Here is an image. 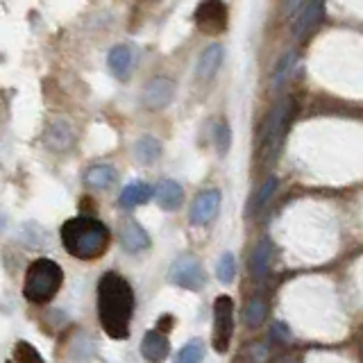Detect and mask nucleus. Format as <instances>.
<instances>
[{"label": "nucleus", "mask_w": 363, "mask_h": 363, "mask_svg": "<svg viewBox=\"0 0 363 363\" xmlns=\"http://www.w3.org/2000/svg\"><path fill=\"white\" fill-rule=\"evenodd\" d=\"M266 313H268V306L266 302L261 300V298H252L247 304H245V309H243V323L247 327H259L261 323L266 320Z\"/></svg>", "instance_id": "4be33fe9"}, {"label": "nucleus", "mask_w": 363, "mask_h": 363, "mask_svg": "<svg viewBox=\"0 0 363 363\" xmlns=\"http://www.w3.org/2000/svg\"><path fill=\"white\" fill-rule=\"evenodd\" d=\"M175 91H177L175 79H170L168 75H155L145 82L141 102L147 111H162L173 102Z\"/></svg>", "instance_id": "0eeeda50"}, {"label": "nucleus", "mask_w": 363, "mask_h": 363, "mask_svg": "<svg viewBox=\"0 0 363 363\" xmlns=\"http://www.w3.org/2000/svg\"><path fill=\"white\" fill-rule=\"evenodd\" d=\"M168 279L179 289L200 291L207 281V275H204V268L196 257H182L173 261V266L168 270Z\"/></svg>", "instance_id": "423d86ee"}, {"label": "nucleus", "mask_w": 363, "mask_h": 363, "mask_svg": "<svg viewBox=\"0 0 363 363\" xmlns=\"http://www.w3.org/2000/svg\"><path fill=\"white\" fill-rule=\"evenodd\" d=\"M121 245L128 250V252L136 255V252H141V250L150 247V236H147V232L136 220H125L121 225Z\"/></svg>", "instance_id": "2eb2a0df"}, {"label": "nucleus", "mask_w": 363, "mask_h": 363, "mask_svg": "<svg viewBox=\"0 0 363 363\" xmlns=\"http://www.w3.org/2000/svg\"><path fill=\"white\" fill-rule=\"evenodd\" d=\"M275 189H277V177H268V179L264 182V186H261L259 193H257L252 211H261V209H264L266 204H268V200L272 198V193H275Z\"/></svg>", "instance_id": "bb28decb"}, {"label": "nucleus", "mask_w": 363, "mask_h": 363, "mask_svg": "<svg viewBox=\"0 0 363 363\" xmlns=\"http://www.w3.org/2000/svg\"><path fill=\"white\" fill-rule=\"evenodd\" d=\"M325 16V0H309L298 16L293 18V34L298 39H304L306 34H311Z\"/></svg>", "instance_id": "9d476101"}, {"label": "nucleus", "mask_w": 363, "mask_h": 363, "mask_svg": "<svg viewBox=\"0 0 363 363\" xmlns=\"http://www.w3.org/2000/svg\"><path fill=\"white\" fill-rule=\"evenodd\" d=\"M60 236L66 252L79 261H96L107 252L111 241L107 225L100 223L98 218H91V216L68 218L62 225Z\"/></svg>", "instance_id": "f03ea898"}, {"label": "nucleus", "mask_w": 363, "mask_h": 363, "mask_svg": "<svg viewBox=\"0 0 363 363\" xmlns=\"http://www.w3.org/2000/svg\"><path fill=\"white\" fill-rule=\"evenodd\" d=\"M295 64H298V52H295V50L284 52V57L275 66V73H272V89H281L284 84L289 82L293 71H295Z\"/></svg>", "instance_id": "412c9836"}, {"label": "nucleus", "mask_w": 363, "mask_h": 363, "mask_svg": "<svg viewBox=\"0 0 363 363\" xmlns=\"http://www.w3.org/2000/svg\"><path fill=\"white\" fill-rule=\"evenodd\" d=\"M150 198H152L150 184H145V182H132V184L123 189L118 202H121V207L132 209V207H139V204H145Z\"/></svg>", "instance_id": "f3484780"}, {"label": "nucleus", "mask_w": 363, "mask_h": 363, "mask_svg": "<svg viewBox=\"0 0 363 363\" xmlns=\"http://www.w3.org/2000/svg\"><path fill=\"white\" fill-rule=\"evenodd\" d=\"M159 155H162V143H159V139H155V136H150V134H143L141 139H136V143H134L136 162L155 164L159 159Z\"/></svg>", "instance_id": "aec40b11"}, {"label": "nucleus", "mask_w": 363, "mask_h": 363, "mask_svg": "<svg viewBox=\"0 0 363 363\" xmlns=\"http://www.w3.org/2000/svg\"><path fill=\"white\" fill-rule=\"evenodd\" d=\"M62 284H64V270L60 268V264L52 259L41 257L37 261H32L26 270L23 295H26V300L34 304H43L50 302L60 293Z\"/></svg>", "instance_id": "7ed1b4c3"}, {"label": "nucleus", "mask_w": 363, "mask_h": 363, "mask_svg": "<svg viewBox=\"0 0 363 363\" xmlns=\"http://www.w3.org/2000/svg\"><path fill=\"white\" fill-rule=\"evenodd\" d=\"M141 354L145 361L150 363H162L166 361V357L170 354V340L164 332H157V329H152V332H147L141 340Z\"/></svg>", "instance_id": "4468645a"}, {"label": "nucleus", "mask_w": 363, "mask_h": 363, "mask_svg": "<svg viewBox=\"0 0 363 363\" xmlns=\"http://www.w3.org/2000/svg\"><path fill=\"white\" fill-rule=\"evenodd\" d=\"M293 113H295V102L291 98L281 100L279 105H275V109L268 113L264 128H261V136H259L261 152H264V157L272 159L277 155L284 136H286V130H289V123H291Z\"/></svg>", "instance_id": "20e7f679"}, {"label": "nucleus", "mask_w": 363, "mask_h": 363, "mask_svg": "<svg viewBox=\"0 0 363 363\" xmlns=\"http://www.w3.org/2000/svg\"><path fill=\"white\" fill-rule=\"evenodd\" d=\"M220 191L218 189H204L200 191L191 204V223L193 225H209L220 211Z\"/></svg>", "instance_id": "1a4fd4ad"}, {"label": "nucleus", "mask_w": 363, "mask_h": 363, "mask_svg": "<svg viewBox=\"0 0 363 363\" xmlns=\"http://www.w3.org/2000/svg\"><path fill=\"white\" fill-rule=\"evenodd\" d=\"M116 182V168L109 164H96L84 173V184L91 189H109Z\"/></svg>", "instance_id": "a211bd4d"}, {"label": "nucleus", "mask_w": 363, "mask_h": 363, "mask_svg": "<svg viewBox=\"0 0 363 363\" xmlns=\"http://www.w3.org/2000/svg\"><path fill=\"white\" fill-rule=\"evenodd\" d=\"M75 143V132L68 121H55L45 130V145L55 152H66L71 150Z\"/></svg>", "instance_id": "ddd939ff"}, {"label": "nucleus", "mask_w": 363, "mask_h": 363, "mask_svg": "<svg viewBox=\"0 0 363 363\" xmlns=\"http://www.w3.org/2000/svg\"><path fill=\"white\" fill-rule=\"evenodd\" d=\"M213 143H216V150H218L220 155H227V150H230L232 145V130L227 123H218L213 128Z\"/></svg>", "instance_id": "a878e982"}, {"label": "nucleus", "mask_w": 363, "mask_h": 363, "mask_svg": "<svg viewBox=\"0 0 363 363\" xmlns=\"http://www.w3.org/2000/svg\"><path fill=\"white\" fill-rule=\"evenodd\" d=\"M216 275L223 284H232L234 277H236V259L232 252H225L220 259H218V266H216Z\"/></svg>", "instance_id": "393cba45"}, {"label": "nucleus", "mask_w": 363, "mask_h": 363, "mask_svg": "<svg viewBox=\"0 0 363 363\" xmlns=\"http://www.w3.org/2000/svg\"><path fill=\"white\" fill-rule=\"evenodd\" d=\"M134 315V291L118 272H105L98 281V320L107 336L123 340L130 336Z\"/></svg>", "instance_id": "f257e3e1"}, {"label": "nucleus", "mask_w": 363, "mask_h": 363, "mask_svg": "<svg viewBox=\"0 0 363 363\" xmlns=\"http://www.w3.org/2000/svg\"><path fill=\"white\" fill-rule=\"evenodd\" d=\"M272 336H277V338H281V340H286L289 338V334H286V327L284 325H272Z\"/></svg>", "instance_id": "c85d7f7f"}, {"label": "nucleus", "mask_w": 363, "mask_h": 363, "mask_svg": "<svg viewBox=\"0 0 363 363\" xmlns=\"http://www.w3.org/2000/svg\"><path fill=\"white\" fill-rule=\"evenodd\" d=\"M302 7H304V0H286V3H284V14L295 16Z\"/></svg>", "instance_id": "cd10ccee"}, {"label": "nucleus", "mask_w": 363, "mask_h": 363, "mask_svg": "<svg viewBox=\"0 0 363 363\" xmlns=\"http://www.w3.org/2000/svg\"><path fill=\"white\" fill-rule=\"evenodd\" d=\"M270 259H272V243L268 238H261L252 252V259H250V270H252L255 277L259 279L266 277V272L270 268Z\"/></svg>", "instance_id": "6ab92c4d"}, {"label": "nucleus", "mask_w": 363, "mask_h": 363, "mask_svg": "<svg viewBox=\"0 0 363 363\" xmlns=\"http://www.w3.org/2000/svg\"><path fill=\"white\" fill-rule=\"evenodd\" d=\"M107 66L116 79L128 82L134 71V50L125 43H116L107 55Z\"/></svg>", "instance_id": "f8f14e48"}, {"label": "nucleus", "mask_w": 363, "mask_h": 363, "mask_svg": "<svg viewBox=\"0 0 363 363\" xmlns=\"http://www.w3.org/2000/svg\"><path fill=\"white\" fill-rule=\"evenodd\" d=\"M227 5L223 0H202L196 9V26L202 32L218 34L227 28Z\"/></svg>", "instance_id": "6e6552de"}, {"label": "nucleus", "mask_w": 363, "mask_h": 363, "mask_svg": "<svg viewBox=\"0 0 363 363\" xmlns=\"http://www.w3.org/2000/svg\"><path fill=\"white\" fill-rule=\"evenodd\" d=\"M204 359V343L200 338H193L177 352L175 363H202Z\"/></svg>", "instance_id": "5701e85b"}, {"label": "nucleus", "mask_w": 363, "mask_h": 363, "mask_svg": "<svg viewBox=\"0 0 363 363\" xmlns=\"http://www.w3.org/2000/svg\"><path fill=\"white\" fill-rule=\"evenodd\" d=\"M157 204L166 211H175L182 207V200H184V189H182L175 179H162L157 184Z\"/></svg>", "instance_id": "dca6fc26"}, {"label": "nucleus", "mask_w": 363, "mask_h": 363, "mask_svg": "<svg viewBox=\"0 0 363 363\" xmlns=\"http://www.w3.org/2000/svg\"><path fill=\"white\" fill-rule=\"evenodd\" d=\"M234 336V300L230 295H218L213 302V334L211 343L218 354H225Z\"/></svg>", "instance_id": "39448f33"}, {"label": "nucleus", "mask_w": 363, "mask_h": 363, "mask_svg": "<svg viewBox=\"0 0 363 363\" xmlns=\"http://www.w3.org/2000/svg\"><path fill=\"white\" fill-rule=\"evenodd\" d=\"M225 60V48L220 43H209L198 57V64H196V75L202 82H209V79L216 77V73L220 71Z\"/></svg>", "instance_id": "9b49d317"}, {"label": "nucleus", "mask_w": 363, "mask_h": 363, "mask_svg": "<svg viewBox=\"0 0 363 363\" xmlns=\"http://www.w3.org/2000/svg\"><path fill=\"white\" fill-rule=\"evenodd\" d=\"M11 359H14V363H45L43 357L39 354V350L32 343H28V340H18Z\"/></svg>", "instance_id": "b1692460"}]
</instances>
